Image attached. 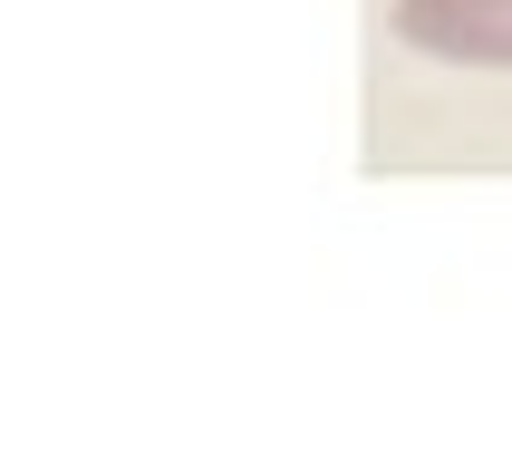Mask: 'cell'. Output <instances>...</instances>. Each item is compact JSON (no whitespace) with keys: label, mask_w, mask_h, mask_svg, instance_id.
<instances>
[{"label":"cell","mask_w":512,"mask_h":464,"mask_svg":"<svg viewBox=\"0 0 512 464\" xmlns=\"http://www.w3.org/2000/svg\"><path fill=\"white\" fill-rule=\"evenodd\" d=\"M397 39L445 68H512V0H397Z\"/></svg>","instance_id":"1"}]
</instances>
